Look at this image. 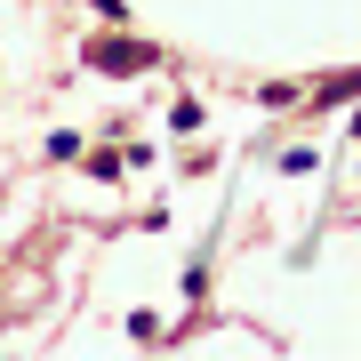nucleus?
Returning a JSON list of instances; mask_svg holds the SVG:
<instances>
[{
	"label": "nucleus",
	"instance_id": "1",
	"mask_svg": "<svg viewBox=\"0 0 361 361\" xmlns=\"http://www.w3.org/2000/svg\"><path fill=\"white\" fill-rule=\"evenodd\" d=\"M89 65H104V73H145L153 49H137V40H89Z\"/></svg>",
	"mask_w": 361,
	"mask_h": 361
}]
</instances>
